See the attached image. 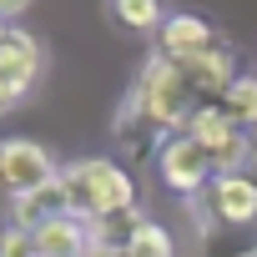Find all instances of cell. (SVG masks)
Masks as SVG:
<instances>
[{
	"label": "cell",
	"mask_w": 257,
	"mask_h": 257,
	"mask_svg": "<svg viewBox=\"0 0 257 257\" xmlns=\"http://www.w3.org/2000/svg\"><path fill=\"white\" fill-rule=\"evenodd\" d=\"M222 106H227V116H232L237 126H247V132H257V76H237V81L227 86Z\"/></svg>",
	"instance_id": "16"
},
{
	"label": "cell",
	"mask_w": 257,
	"mask_h": 257,
	"mask_svg": "<svg viewBox=\"0 0 257 257\" xmlns=\"http://www.w3.org/2000/svg\"><path fill=\"white\" fill-rule=\"evenodd\" d=\"M197 247L202 257H257V222L227 227V222L197 217Z\"/></svg>",
	"instance_id": "9"
},
{
	"label": "cell",
	"mask_w": 257,
	"mask_h": 257,
	"mask_svg": "<svg viewBox=\"0 0 257 257\" xmlns=\"http://www.w3.org/2000/svg\"><path fill=\"white\" fill-rule=\"evenodd\" d=\"M0 257H41V252H36V237L26 227H6L0 232Z\"/></svg>",
	"instance_id": "18"
},
{
	"label": "cell",
	"mask_w": 257,
	"mask_h": 257,
	"mask_svg": "<svg viewBox=\"0 0 257 257\" xmlns=\"http://www.w3.org/2000/svg\"><path fill=\"white\" fill-rule=\"evenodd\" d=\"M126 101H137L162 132H182L187 126V116L202 106V96L192 91V81H187V71L177 66V61H167V56H152L147 66H142V76L132 81V91H126Z\"/></svg>",
	"instance_id": "2"
},
{
	"label": "cell",
	"mask_w": 257,
	"mask_h": 257,
	"mask_svg": "<svg viewBox=\"0 0 257 257\" xmlns=\"http://www.w3.org/2000/svg\"><path fill=\"white\" fill-rule=\"evenodd\" d=\"M232 132H237V121L227 116V106H222V101H202V106L187 116V126H182V137H192V142H197V147H207V152H217Z\"/></svg>",
	"instance_id": "13"
},
{
	"label": "cell",
	"mask_w": 257,
	"mask_h": 257,
	"mask_svg": "<svg viewBox=\"0 0 257 257\" xmlns=\"http://www.w3.org/2000/svg\"><path fill=\"white\" fill-rule=\"evenodd\" d=\"M192 217H212V222H227V227L257 222V182L247 172L217 177L202 197H192Z\"/></svg>",
	"instance_id": "6"
},
{
	"label": "cell",
	"mask_w": 257,
	"mask_h": 257,
	"mask_svg": "<svg viewBox=\"0 0 257 257\" xmlns=\"http://www.w3.org/2000/svg\"><path fill=\"white\" fill-rule=\"evenodd\" d=\"M142 212L137 207H126V212H106V217H96L91 222V247H106V252H126L132 247V237L142 232Z\"/></svg>",
	"instance_id": "14"
},
{
	"label": "cell",
	"mask_w": 257,
	"mask_h": 257,
	"mask_svg": "<svg viewBox=\"0 0 257 257\" xmlns=\"http://www.w3.org/2000/svg\"><path fill=\"white\" fill-rule=\"evenodd\" d=\"M126 257H177V242H172V232H167V227H157V222H142V232L132 237Z\"/></svg>",
	"instance_id": "17"
},
{
	"label": "cell",
	"mask_w": 257,
	"mask_h": 257,
	"mask_svg": "<svg viewBox=\"0 0 257 257\" xmlns=\"http://www.w3.org/2000/svg\"><path fill=\"white\" fill-rule=\"evenodd\" d=\"M182 71H187V81H192V91L202 96V101H222L227 96V86L237 81V66H232V56L217 46V51H202L197 61H177Z\"/></svg>",
	"instance_id": "11"
},
{
	"label": "cell",
	"mask_w": 257,
	"mask_h": 257,
	"mask_svg": "<svg viewBox=\"0 0 257 257\" xmlns=\"http://www.w3.org/2000/svg\"><path fill=\"white\" fill-rule=\"evenodd\" d=\"M56 177H61V167L51 162V152H46V147L21 142V137L0 142V187L11 192V202H16V197L41 192V187H46V182H56Z\"/></svg>",
	"instance_id": "5"
},
{
	"label": "cell",
	"mask_w": 257,
	"mask_h": 257,
	"mask_svg": "<svg viewBox=\"0 0 257 257\" xmlns=\"http://www.w3.org/2000/svg\"><path fill=\"white\" fill-rule=\"evenodd\" d=\"M111 16L126 31H162V21H167L162 0H111Z\"/></svg>",
	"instance_id": "15"
},
{
	"label": "cell",
	"mask_w": 257,
	"mask_h": 257,
	"mask_svg": "<svg viewBox=\"0 0 257 257\" xmlns=\"http://www.w3.org/2000/svg\"><path fill=\"white\" fill-rule=\"evenodd\" d=\"M157 162H162V182H167L177 197H187V202H192V197H202V192L217 182V162H212V152H207V147H197V142H192V137H182V132L162 147V157H157Z\"/></svg>",
	"instance_id": "3"
},
{
	"label": "cell",
	"mask_w": 257,
	"mask_h": 257,
	"mask_svg": "<svg viewBox=\"0 0 257 257\" xmlns=\"http://www.w3.org/2000/svg\"><path fill=\"white\" fill-rule=\"evenodd\" d=\"M202 51H217V31L202 21V16H167L162 31H157V56L167 61H197Z\"/></svg>",
	"instance_id": "8"
},
{
	"label": "cell",
	"mask_w": 257,
	"mask_h": 257,
	"mask_svg": "<svg viewBox=\"0 0 257 257\" xmlns=\"http://www.w3.org/2000/svg\"><path fill=\"white\" fill-rule=\"evenodd\" d=\"M56 217H71V197H66L61 177H56V182H46L41 192H31V197H16V202H11V227L36 232V227H46V222H56Z\"/></svg>",
	"instance_id": "10"
},
{
	"label": "cell",
	"mask_w": 257,
	"mask_h": 257,
	"mask_svg": "<svg viewBox=\"0 0 257 257\" xmlns=\"http://www.w3.org/2000/svg\"><path fill=\"white\" fill-rule=\"evenodd\" d=\"M26 6H31V0H0V21H16Z\"/></svg>",
	"instance_id": "19"
},
{
	"label": "cell",
	"mask_w": 257,
	"mask_h": 257,
	"mask_svg": "<svg viewBox=\"0 0 257 257\" xmlns=\"http://www.w3.org/2000/svg\"><path fill=\"white\" fill-rule=\"evenodd\" d=\"M111 137H116V152H121V162H126V167H142V162L162 157V147L172 142V132H162V126H157L137 101H121Z\"/></svg>",
	"instance_id": "7"
},
{
	"label": "cell",
	"mask_w": 257,
	"mask_h": 257,
	"mask_svg": "<svg viewBox=\"0 0 257 257\" xmlns=\"http://www.w3.org/2000/svg\"><path fill=\"white\" fill-rule=\"evenodd\" d=\"M86 257H126V252H106V247H91Z\"/></svg>",
	"instance_id": "20"
},
{
	"label": "cell",
	"mask_w": 257,
	"mask_h": 257,
	"mask_svg": "<svg viewBox=\"0 0 257 257\" xmlns=\"http://www.w3.org/2000/svg\"><path fill=\"white\" fill-rule=\"evenodd\" d=\"M31 237H36V252L41 257H86L91 252V227L76 222V217H56V222L36 227Z\"/></svg>",
	"instance_id": "12"
},
{
	"label": "cell",
	"mask_w": 257,
	"mask_h": 257,
	"mask_svg": "<svg viewBox=\"0 0 257 257\" xmlns=\"http://www.w3.org/2000/svg\"><path fill=\"white\" fill-rule=\"evenodd\" d=\"M41 66H46L41 41L11 26V31H6V41H0V111L31 96V86L41 81Z\"/></svg>",
	"instance_id": "4"
},
{
	"label": "cell",
	"mask_w": 257,
	"mask_h": 257,
	"mask_svg": "<svg viewBox=\"0 0 257 257\" xmlns=\"http://www.w3.org/2000/svg\"><path fill=\"white\" fill-rule=\"evenodd\" d=\"M61 187L71 197V217L76 222H96L106 212H126L137 207V182L121 162H106V157H86V162H71L61 167Z\"/></svg>",
	"instance_id": "1"
}]
</instances>
